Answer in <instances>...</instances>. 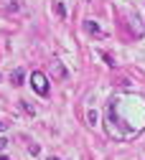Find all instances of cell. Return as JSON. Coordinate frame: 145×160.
Here are the masks:
<instances>
[{"label": "cell", "mask_w": 145, "mask_h": 160, "mask_svg": "<svg viewBox=\"0 0 145 160\" xmlns=\"http://www.w3.org/2000/svg\"><path fill=\"white\" fill-rule=\"evenodd\" d=\"M23 109H26V112H31V114H36V109H33V107L26 102V99H23Z\"/></svg>", "instance_id": "obj_7"}, {"label": "cell", "mask_w": 145, "mask_h": 160, "mask_svg": "<svg viewBox=\"0 0 145 160\" xmlns=\"http://www.w3.org/2000/svg\"><path fill=\"white\" fill-rule=\"evenodd\" d=\"M87 119H89V125H97V122H99V114H97L94 109H89V112H87Z\"/></svg>", "instance_id": "obj_6"}, {"label": "cell", "mask_w": 145, "mask_h": 160, "mask_svg": "<svg viewBox=\"0 0 145 160\" xmlns=\"http://www.w3.org/2000/svg\"><path fill=\"white\" fill-rule=\"evenodd\" d=\"M54 10H56V15H59V18H66V5H64V3H56V5H54Z\"/></svg>", "instance_id": "obj_5"}, {"label": "cell", "mask_w": 145, "mask_h": 160, "mask_svg": "<svg viewBox=\"0 0 145 160\" xmlns=\"http://www.w3.org/2000/svg\"><path fill=\"white\" fill-rule=\"evenodd\" d=\"M49 160H59V158H49Z\"/></svg>", "instance_id": "obj_11"}, {"label": "cell", "mask_w": 145, "mask_h": 160, "mask_svg": "<svg viewBox=\"0 0 145 160\" xmlns=\"http://www.w3.org/2000/svg\"><path fill=\"white\" fill-rule=\"evenodd\" d=\"M0 160H8V158H5V155H0Z\"/></svg>", "instance_id": "obj_10"}, {"label": "cell", "mask_w": 145, "mask_h": 160, "mask_svg": "<svg viewBox=\"0 0 145 160\" xmlns=\"http://www.w3.org/2000/svg\"><path fill=\"white\" fill-rule=\"evenodd\" d=\"M23 79H26V71H23V69H15V71L10 74V82H13L15 87H20V84H23Z\"/></svg>", "instance_id": "obj_3"}, {"label": "cell", "mask_w": 145, "mask_h": 160, "mask_svg": "<svg viewBox=\"0 0 145 160\" xmlns=\"http://www.w3.org/2000/svg\"><path fill=\"white\" fill-rule=\"evenodd\" d=\"M84 28H87V33H92V36H102L99 23H94V21H84Z\"/></svg>", "instance_id": "obj_4"}, {"label": "cell", "mask_w": 145, "mask_h": 160, "mask_svg": "<svg viewBox=\"0 0 145 160\" xmlns=\"http://www.w3.org/2000/svg\"><path fill=\"white\" fill-rule=\"evenodd\" d=\"M8 127V122H0V130H5Z\"/></svg>", "instance_id": "obj_9"}, {"label": "cell", "mask_w": 145, "mask_h": 160, "mask_svg": "<svg viewBox=\"0 0 145 160\" xmlns=\"http://www.w3.org/2000/svg\"><path fill=\"white\" fill-rule=\"evenodd\" d=\"M0 79H3V76H0Z\"/></svg>", "instance_id": "obj_12"}, {"label": "cell", "mask_w": 145, "mask_h": 160, "mask_svg": "<svg viewBox=\"0 0 145 160\" xmlns=\"http://www.w3.org/2000/svg\"><path fill=\"white\" fill-rule=\"evenodd\" d=\"M87 3H89V0H87Z\"/></svg>", "instance_id": "obj_13"}, {"label": "cell", "mask_w": 145, "mask_h": 160, "mask_svg": "<svg viewBox=\"0 0 145 160\" xmlns=\"http://www.w3.org/2000/svg\"><path fill=\"white\" fill-rule=\"evenodd\" d=\"M49 69H51V74H54L56 79H61V82H64V79L69 76V71L64 69V64H61V61H51V66H49Z\"/></svg>", "instance_id": "obj_2"}, {"label": "cell", "mask_w": 145, "mask_h": 160, "mask_svg": "<svg viewBox=\"0 0 145 160\" xmlns=\"http://www.w3.org/2000/svg\"><path fill=\"white\" fill-rule=\"evenodd\" d=\"M31 87L38 97H49V82H46V76L44 71H33L31 74Z\"/></svg>", "instance_id": "obj_1"}, {"label": "cell", "mask_w": 145, "mask_h": 160, "mask_svg": "<svg viewBox=\"0 0 145 160\" xmlns=\"http://www.w3.org/2000/svg\"><path fill=\"white\" fill-rule=\"evenodd\" d=\"M5 148H8V140H5V137H0V152H3Z\"/></svg>", "instance_id": "obj_8"}]
</instances>
